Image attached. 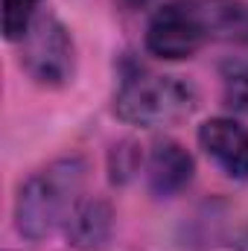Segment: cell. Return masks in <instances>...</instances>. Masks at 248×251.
<instances>
[{"mask_svg":"<svg viewBox=\"0 0 248 251\" xmlns=\"http://www.w3.org/2000/svg\"><path fill=\"white\" fill-rule=\"evenodd\" d=\"M88 164L79 155L62 158L21 184L15 199V225L26 240H44L56 228H64L73 204L82 199Z\"/></svg>","mask_w":248,"mask_h":251,"instance_id":"obj_1","label":"cell"},{"mask_svg":"<svg viewBox=\"0 0 248 251\" xmlns=\"http://www.w3.org/2000/svg\"><path fill=\"white\" fill-rule=\"evenodd\" d=\"M196 105H198L196 88L178 76H164V73H131L123 79L114 97L117 117L123 123L143 128L181 123L196 111Z\"/></svg>","mask_w":248,"mask_h":251,"instance_id":"obj_2","label":"cell"},{"mask_svg":"<svg viewBox=\"0 0 248 251\" xmlns=\"http://www.w3.org/2000/svg\"><path fill=\"white\" fill-rule=\"evenodd\" d=\"M24 44V67L26 73L47 88L67 85L73 76V38L62 21L53 15H38L29 26Z\"/></svg>","mask_w":248,"mask_h":251,"instance_id":"obj_3","label":"cell"},{"mask_svg":"<svg viewBox=\"0 0 248 251\" xmlns=\"http://www.w3.org/2000/svg\"><path fill=\"white\" fill-rule=\"evenodd\" d=\"M201 47H204V38L198 35L184 0H170L152 15L146 26V50L152 56L178 62V59L196 56Z\"/></svg>","mask_w":248,"mask_h":251,"instance_id":"obj_4","label":"cell"},{"mask_svg":"<svg viewBox=\"0 0 248 251\" xmlns=\"http://www.w3.org/2000/svg\"><path fill=\"white\" fill-rule=\"evenodd\" d=\"M187 12L207 41L248 44V3L246 0H184Z\"/></svg>","mask_w":248,"mask_h":251,"instance_id":"obj_5","label":"cell"},{"mask_svg":"<svg viewBox=\"0 0 248 251\" xmlns=\"http://www.w3.org/2000/svg\"><path fill=\"white\" fill-rule=\"evenodd\" d=\"M201 149L231 178H248V128L231 117H213L198 128Z\"/></svg>","mask_w":248,"mask_h":251,"instance_id":"obj_6","label":"cell"},{"mask_svg":"<svg viewBox=\"0 0 248 251\" xmlns=\"http://www.w3.org/2000/svg\"><path fill=\"white\" fill-rule=\"evenodd\" d=\"M111 228H114V210L99 196H82L64 222L67 243L79 251L102 249L111 237Z\"/></svg>","mask_w":248,"mask_h":251,"instance_id":"obj_7","label":"cell"},{"mask_svg":"<svg viewBox=\"0 0 248 251\" xmlns=\"http://www.w3.org/2000/svg\"><path fill=\"white\" fill-rule=\"evenodd\" d=\"M193 155L175 140H158L146 161V181L158 196H175L193 181Z\"/></svg>","mask_w":248,"mask_h":251,"instance_id":"obj_8","label":"cell"},{"mask_svg":"<svg viewBox=\"0 0 248 251\" xmlns=\"http://www.w3.org/2000/svg\"><path fill=\"white\" fill-rule=\"evenodd\" d=\"M41 0H3V35L9 41H24L38 18Z\"/></svg>","mask_w":248,"mask_h":251,"instance_id":"obj_9","label":"cell"},{"mask_svg":"<svg viewBox=\"0 0 248 251\" xmlns=\"http://www.w3.org/2000/svg\"><path fill=\"white\" fill-rule=\"evenodd\" d=\"M225 100L234 111L248 114V62L237 64L228 76H225Z\"/></svg>","mask_w":248,"mask_h":251,"instance_id":"obj_10","label":"cell"}]
</instances>
